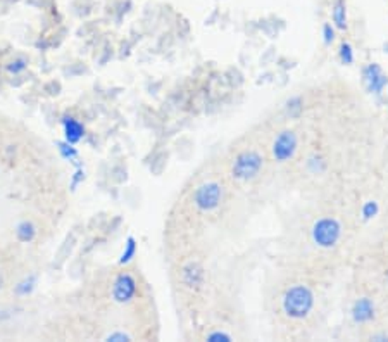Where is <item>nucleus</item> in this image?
I'll return each instance as SVG.
<instances>
[{
	"label": "nucleus",
	"mask_w": 388,
	"mask_h": 342,
	"mask_svg": "<svg viewBox=\"0 0 388 342\" xmlns=\"http://www.w3.org/2000/svg\"><path fill=\"white\" fill-rule=\"evenodd\" d=\"M61 130H63V140L78 145L87 138V126L75 114H63L61 116Z\"/></svg>",
	"instance_id": "nucleus-6"
},
{
	"label": "nucleus",
	"mask_w": 388,
	"mask_h": 342,
	"mask_svg": "<svg viewBox=\"0 0 388 342\" xmlns=\"http://www.w3.org/2000/svg\"><path fill=\"white\" fill-rule=\"evenodd\" d=\"M16 239L21 244H31L38 235V228L31 219H23L16 225Z\"/></svg>",
	"instance_id": "nucleus-11"
},
{
	"label": "nucleus",
	"mask_w": 388,
	"mask_h": 342,
	"mask_svg": "<svg viewBox=\"0 0 388 342\" xmlns=\"http://www.w3.org/2000/svg\"><path fill=\"white\" fill-rule=\"evenodd\" d=\"M387 279H388V275H387Z\"/></svg>",
	"instance_id": "nucleus-29"
},
{
	"label": "nucleus",
	"mask_w": 388,
	"mask_h": 342,
	"mask_svg": "<svg viewBox=\"0 0 388 342\" xmlns=\"http://www.w3.org/2000/svg\"><path fill=\"white\" fill-rule=\"evenodd\" d=\"M206 274H204V268L199 263L190 261L182 268V284L185 285L190 291H197L200 285L204 284Z\"/></svg>",
	"instance_id": "nucleus-10"
},
{
	"label": "nucleus",
	"mask_w": 388,
	"mask_h": 342,
	"mask_svg": "<svg viewBox=\"0 0 388 342\" xmlns=\"http://www.w3.org/2000/svg\"><path fill=\"white\" fill-rule=\"evenodd\" d=\"M332 19L333 26L338 30H345L347 28V4L345 0H335L332 7Z\"/></svg>",
	"instance_id": "nucleus-15"
},
{
	"label": "nucleus",
	"mask_w": 388,
	"mask_h": 342,
	"mask_svg": "<svg viewBox=\"0 0 388 342\" xmlns=\"http://www.w3.org/2000/svg\"><path fill=\"white\" fill-rule=\"evenodd\" d=\"M223 199V187L218 182H206L199 185L192 194V202L202 213L218 209Z\"/></svg>",
	"instance_id": "nucleus-3"
},
{
	"label": "nucleus",
	"mask_w": 388,
	"mask_h": 342,
	"mask_svg": "<svg viewBox=\"0 0 388 342\" xmlns=\"http://www.w3.org/2000/svg\"><path fill=\"white\" fill-rule=\"evenodd\" d=\"M308 168H309L310 173H323V171L326 170V162L321 156H313V157H309Z\"/></svg>",
	"instance_id": "nucleus-19"
},
{
	"label": "nucleus",
	"mask_w": 388,
	"mask_h": 342,
	"mask_svg": "<svg viewBox=\"0 0 388 342\" xmlns=\"http://www.w3.org/2000/svg\"><path fill=\"white\" fill-rule=\"evenodd\" d=\"M138 294L137 279L128 271H122L114 279L111 285V297L116 304H130L133 303Z\"/></svg>",
	"instance_id": "nucleus-5"
},
{
	"label": "nucleus",
	"mask_w": 388,
	"mask_h": 342,
	"mask_svg": "<svg viewBox=\"0 0 388 342\" xmlns=\"http://www.w3.org/2000/svg\"><path fill=\"white\" fill-rule=\"evenodd\" d=\"M371 341L385 342V341H388V336H387V333H377V336H373V337H371Z\"/></svg>",
	"instance_id": "nucleus-26"
},
{
	"label": "nucleus",
	"mask_w": 388,
	"mask_h": 342,
	"mask_svg": "<svg viewBox=\"0 0 388 342\" xmlns=\"http://www.w3.org/2000/svg\"><path fill=\"white\" fill-rule=\"evenodd\" d=\"M362 78H365V85L367 92L374 93V95H379L383 90H385L388 78L383 73V69L378 66V64H367V66L362 69Z\"/></svg>",
	"instance_id": "nucleus-8"
},
{
	"label": "nucleus",
	"mask_w": 388,
	"mask_h": 342,
	"mask_svg": "<svg viewBox=\"0 0 388 342\" xmlns=\"http://www.w3.org/2000/svg\"><path fill=\"white\" fill-rule=\"evenodd\" d=\"M340 61L342 64H352L354 63V51H352V46L350 43H342L340 46Z\"/></svg>",
	"instance_id": "nucleus-20"
},
{
	"label": "nucleus",
	"mask_w": 388,
	"mask_h": 342,
	"mask_svg": "<svg viewBox=\"0 0 388 342\" xmlns=\"http://www.w3.org/2000/svg\"><path fill=\"white\" fill-rule=\"evenodd\" d=\"M4 289V275H2V271H0V291H2Z\"/></svg>",
	"instance_id": "nucleus-27"
},
{
	"label": "nucleus",
	"mask_w": 388,
	"mask_h": 342,
	"mask_svg": "<svg viewBox=\"0 0 388 342\" xmlns=\"http://www.w3.org/2000/svg\"><path fill=\"white\" fill-rule=\"evenodd\" d=\"M350 315H352V320L355 323L359 325L373 321L374 315H377V308H374L373 299H369V297H361V299L355 301Z\"/></svg>",
	"instance_id": "nucleus-9"
},
{
	"label": "nucleus",
	"mask_w": 388,
	"mask_h": 342,
	"mask_svg": "<svg viewBox=\"0 0 388 342\" xmlns=\"http://www.w3.org/2000/svg\"><path fill=\"white\" fill-rule=\"evenodd\" d=\"M385 52L388 54V43H385Z\"/></svg>",
	"instance_id": "nucleus-28"
},
{
	"label": "nucleus",
	"mask_w": 388,
	"mask_h": 342,
	"mask_svg": "<svg viewBox=\"0 0 388 342\" xmlns=\"http://www.w3.org/2000/svg\"><path fill=\"white\" fill-rule=\"evenodd\" d=\"M36 285H38V276L31 274V275L23 276V279L14 285L12 291H14V294L18 297H28L36 291Z\"/></svg>",
	"instance_id": "nucleus-14"
},
{
	"label": "nucleus",
	"mask_w": 388,
	"mask_h": 342,
	"mask_svg": "<svg viewBox=\"0 0 388 342\" xmlns=\"http://www.w3.org/2000/svg\"><path fill=\"white\" fill-rule=\"evenodd\" d=\"M378 211H379L378 202L367 201V202H365V206H362L361 213H362V218H365V219H371V218L377 217Z\"/></svg>",
	"instance_id": "nucleus-21"
},
{
	"label": "nucleus",
	"mask_w": 388,
	"mask_h": 342,
	"mask_svg": "<svg viewBox=\"0 0 388 342\" xmlns=\"http://www.w3.org/2000/svg\"><path fill=\"white\" fill-rule=\"evenodd\" d=\"M302 111H304V103L300 97H292L287 103V113L290 118H299Z\"/></svg>",
	"instance_id": "nucleus-18"
},
{
	"label": "nucleus",
	"mask_w": 388,
	"mask_h": 342,
	"mask_svg": "<svg viewBox=\"0 0 388 342\" xmlns=\"http://www.w3.org/2000/svg\"><path fill=\"white\" fill-rule=\"evenodd\" d=\"M30 68V59L24 56H14L4 64V71L9 76H21L26 69Z\"/></svg>",
	"instance_id": "nucleus-13"
},
{
	"label": "nucleus",
	"mask_w": 388,
	"mask_h": 342,
	"mask_svg": "<svg viewBox=\"0 0 388 342\" xmlns=\"http://www.w3.org/2000/svg\"><path fill=\"white\" fill-rule=\"evenodd\" d=\"M137 252H138L137 239L128 237L125 240V246H122V251L120 254V259H117V263H120L121 266H126V264H130L135 258H137Z\"/></svg>",
	"instance_id": "nucleus-16"
},
{
	"label": "nucleus",
	"mask_w": 388,
	"mask_h": 342,
	"mask_svg": "<svg viewBox=\"0 0 388 342\" xmlns=\"http://www.w3.org/2000/svg\"><path fill=\"white\" fill-rule=\"evenodd\" d=\"M314 303H316L314 292L310 291L308 285L297 284L285 292L281 306H283L285 315H287L288 318L304 320L308 318L309 313L313 311Z\"/></svg>",
	"instance_id": "nucleus-1"
},
{
	"label": "nucleus",
	"mask_w": 388,
	"mask_h": 342,
	"mask_svg": "<svg viewBox=\"0 0 388 342\" xmlns=\"http://www.w3.org/2000/svg\"><path fill=\"white\" fill-rule=\"evenodd\" d=\"M335 40V26L333 24L326 23L325 26H323V42L326 43V46H330Z\"/></svg>",
	"instance_id": "nucleus-24"
},
{
	"label": "nucleus",
	"mask_w": 388,
	"mask_h": 342,
	"mask_svg": "<svg viewBox=\"0 0 388 342\" xmlns=\"http://www.w3.org/2000/svg\"><path fill=\"white\" fill-rule=\"evenodd\" d=\"M207 342H231V336L226 332H221V331H214L211 332L209 336L206 337Z\"/></svg>",
	"instance_id": "nucleus-23"
},
{
	"label": "nucleus",
	"mask_w": 388,
	"mask_h": 342,
	"mask_svg": "<svg viewBox=\"0 0 388 342\" xmlns=\"http://www.w3.org/2000/svg\"><path fill=\"white\" fill-rule=\"evenodd\" d=\"M56 145H57V152H59V156L63 157L64 161L69 162V165H73V166L81 165L80 150L76 149V145L69 144V142H66V140H59Z\"/></svg>",
	"instance_id": "nucleus-12"
},
{
	"label": "nucleus",
	"mask_w": 388,
	"mask_h": 342,
	"mask_svg": "<svg viewBox=\"0 0 388 342\" xmlns=\"http://www.w3.org/2000/svg\"><path fill=\"white\" fill-rule=\"evenodd\" d=\"M85 180H87V171H85L83 165H76L75 171H73V175H71V182H69V187H71V190H76L78 187L83 185Z\"/></svg>",
	"instance_id": "nucleus-17"
},
{
	"label": "nucleus",
	"mask_w": 388,
	"mask_h": 342,
	"mask_svg": "<svg viewBox=\"0 0 388 342\" xmlns=\"http://www.w3.org/2000/svg\"><path fill=\"white\" fill-rule=\"evenodd\" d=\"M105 342H130L132 341V336L122 331H117V332H111L108 333V336L104 337Z\"/></svg>",
	"instance_id": "nucleus-22"
},
{
	"label": "nucleus",
	"mask_w": 388,
	"mask_h": 342,
	"mask_svg": "<svg viewBox=\"0 0 388 342\" xmlns=\"http://www.w3.org/2000/svg\"><path fill=\"white\" fill-rule=\"evenodd\" d=\"M263 165L264 160L259 152H256V150H245V152L236 156L235 162H233L231 173L236 180H254L257 175L261 173V170H263Z\"/></svg>",
	"instance_id": "nucleus-4"
},
{
	"label": "nucleus",
	"mask_w": 388,
	"mask_h": 342,
	"mask_svg": "<svg viewBox=\"0 0 388 342\" xmlns=\"http://www.w3.org/2000/svg\"><path fill=\"white\" fill-rule=\"evenodd\" d=\"M297 135L292 132V130H283L280 135L276 137L275 144H273V156H275L276 161L285 162L292 160L293 154L297 150Z\"/></svg>",
	"instance_id": "nucleus-7"
},
{
	"label": "nucleus",
	"mask_w": 388,
	"mask_h": 342,
	"mask_svg": "<svg viewBox=\"0 0 388 342\" xmlns=\"http://www.w3.org/2000/svg\"><path fill=\"white\" fill-rule=\"evenodd\" d=\"M313 240L316 246L323 247V249H332L333 246H337V242L340 240L342 235V225L338 219L325 217L320 218L313 225Z\"/></svg>",
	"instance_id": "nucleus-2"
},
{
	"label": "nucleus",
	"mask_w": 388,
	"mask_h": 342,
	"mask_svg": "<svg viewBox=\"0 0 388 342\" xmlns=\"http://www.w3.org/2000/svg\"><path fill=\"white\" fill-rule=\"evenodd\" d=\"M14 309H2V311H0V321H6V320H9L12 318V316H14Z\"/></svg>",
	"instance_id": "nucleus-25"
}]
</instances>
